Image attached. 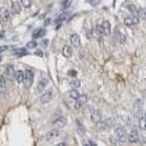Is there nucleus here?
I'll use <instances>...</instances> for the list:
<instances>
[{"mask_svg":"<svg viewBox=\"0 0 146 146\" xmlns=\"http://www.w3.org/2000/svg\"><path fill=\"white\" fill-rule=\"evenodd\" d=\"M38 45H36V42L35 40H31V42H28L27 46H25V49H34V47H36Z\"/></svg>","mask_w":146,"mask_h":146,"instance_id":"nucleus-29","label":"nucleus"},{"mask_svg":"<svg viewBox=\"0 0 146 146\" xmlns=\"http://www.w3.org/2000/svg\"><path fill=\"white\" fill-rule=\"evenodd\" d=\"M70 40H71V45H72V46H77V47H78L81 45V38L78 34H72V35L70 36Z\"/></svg>","mask_w":146,"mask_h":146,"instance_id":"nucleus-17","label":"nucleus"},{"mask_svg":"<svg viewBox=\"0 0 146 146\" xmlns=\"http://www.w3.org/2000/svg\"><path fill=\"white\" fill-rule=\"evenodd\" d=\"M127 136H128V132H127V130H125L124 125H120V127L116 128V139H117L118 143L127 142Z\"/></svg>","mask_w":146,"mask_h":146,"instance_id":"nucleus-1","label":"nucleus"},{"mask_svg":"<svg viewBox=\"0 0 146 146\" xmlns=\"http://www.w3.org/2000/svg\"><path fill=\"white\" fill-rule=\"evenodd\" d=\"M14 80H15V82H18V84H22L24 82V71H15Z\"/></svg>","mask_w":146,"mask_h":146,"instance_id":"nucleus-21","label":"nucleus"},{"mask_svg":"<svg viewBox=\"0 0 146 146\" xmlns=\"http://www.w3.org/2000/svg\"><path fill=\"white\" fill-rule=\"evenodd\" d=\"M77 130H78V132H81V135H85V128L80 121H77Z\"/></svg>","mask_w":146,"mask_h":146,"instance_id":"nucleus-27","label":"nucleus"},{"mask_svg":"<svg viewBox=\"0 0 146 146\" xmlns=\"http://www.w3.org/2000/svg\"><path fill=\"white\" fill-rule=\"evenodd\" d=\"M86 3H89L91 6H97V4H99L100 1H99V0H88Z\"/></svg>","mask_w":146,"mask_h":146,"instance_id":"nucleus-32","label":"nucleus"},{"mask_svg":"<svg viewBox=\"0 0 146 146\" xmlns=\"http://www.w3.org/2000/svg\"><path fill=\"white\" fill-rule=\"evenodd\" d=\"M3 35H4V34H3V32H0V39L3 38Z\"/></svg>","mask_w":146,"mask_h":146,"instance_id":"nucleus-39","label":"nucleus"},{"mask_svg":"<svg viewBox=\"0 0 146 146\" xmlns=\"http://www.w3.org/2000/svg\"><path fill=\"white\" fill-rule=\"evenodd\" d=\"M143 117H145V118H146V111H143Z\"/></svg>","mask_w":146,"mask_h":146,"instance_id":"nucleus-40","label":"nucleus"},{"mask_svg":"<svg viewBox=\"0 0 146 146\" xmlns=\"http://www.w3.org/2000/svg\"><path fill=\"white\" fill-rule=\"evenodd\" d=\"M47 85H49V80H47V78H45V77L40 78L39 82H38V85H36V91L43 93L46 91V86H47Z\"/></svg>","mask_w":146,"mask_h":146,"instance_id":"nucleus-11","label":"nucleus"},{"mask_svg":"<svg viewBox=\"0 0 146 146\" xmlns=\"http://www.w3.org/2000/svg\"><path fill=\"white\" fill-rule=\"evenodd\" d=\"M0 20H1V22H9L11 20V13L9 9H4V7L0 9Z\"/></svg>","mask_w":146,"mask_h":146,"instance_id":"nucleus-8","label":"nucleus"},{"mask_svg":"<svg viewBox=\"0 0 146 146\" xmlns=\"http://www.w3.org/2000/svg\"><path fill=\"white\" fill-rule=\"evenodd\" d=\"M127 141H128L130 143H138V142H139V134H138V131H136L135 128H134L132 131L128 134Z\"/></svg>","mask_w":146,"mask_h":146,"instance_id":"nucleus-9","label":"nucleus"},{"mask_svg":"<svg viewBox=\"0 0 146 146\" xmlns=\"http://www.w3.org/2000/svg\"><path fill=\"white\" fill-rule=\"evenodd\" d=\"M138 22V15H127V17H124V24L127 25V27H134L135 24Z\"/></svg>","mask_w":146,"mask_h":146,"instance_id":"nucleus-10","label":"nucleus"},{"mask_svg":"<svg viewBox=\"0 0 146 146\" xmlns=\"http://www.w3.org/2000/svg\"><path fill=\"white\" fill-rule=\"evenodd\" d=\"M14 74H15V71H14V67L13 66H7L6 68H4L3 77L6 78V81H13Z\"/></svg>","mask_w":146,"mask_h":146,"instance_id":"nucleus-7","label":"nucleus"},{"mask_svg":"<svg viewBox=\"0 0 146 146\" xmlns=\"http://www.w3.org/2000/svg\"><path fill=\"white\" fill-rule=\"evenodd\" d=\"M91 120H92L95 124H99L102 121V113L99 110H93L92 114H91Z\"/></svg>","mask_w":146,"mask_h":146,"instance_id":"nucleus-15","label":"nucleus"},{"mask_svg":"<svg viewBox=\"0 0 146 146\" xmlns=\"http://www.w3.org/2000/svg\"><path fill=\"white\" fill-rule=\"evenodd\" d=\"M102 28H103V35H107V36H109V35L111 34V25H110L109 21H103Z\"/></svg>","mask_w":146,"mask_h":146,"instance_id":"nucleus-20","label":"nucleus"},{"mask_svg":"<svg viewBox=\"0 0 146 146\" xmlns=\"http://www.w3.org/2000/svg\"><path fill=\"white\" fill-rule=\"evenodd\" d=\"M52 124H53V127L56 130H59V128H63V127H66L67 124V118L66 117H63V116H57L56 118L52 121Z\"/></svg>","mask_w":146,"mask_h":146,"instance_id":"nucleus-5","label":"nucleus"},{"mask_svg":"<svg viewBox=\"0 0 146 146\" xmlns=\"http://www.w3.org/2000/svg\"><path fill=\"white\" fill-rule=\"evenodd\" d=\"M113 124H114L113 118L107 117V118L102 120V121L97 124V130H99V131H107V130H110V128L113 127Z\"/></svg>","mask_w":146,"mask_h":146,"instance_id":"nucleus-2","label":"nucleus"},{"mask_svg":"<svg viewBox=\"0 0 146 146\" xmlns=\"http://www.w3.org/2000/svg\"><path fill=\"white\" fill-rule=\"evenodd\" d=\"M45 34H46L45 28H38V29H35V31H34V34H32L34 40H35V39H39V38H43V36H45Z\"/></svg>","mask_w":146,"mask_h":146,"instance_id":"nucleus-16","label":"nucleus"},{"mask_svg":"<svg viewBox=\"0 0 146 146\" xmlns=\"http://www.w3.org/2000/svg\"><path fill=\"white\" fill-rule=\"evenodd\" d=\"M127 9H128V10H130V11H131L134 15H136V14L139 13L138 7H136V6H134V4H131V3H130V4H127Z\"/></svg>","mask_w":146,"mask_h":146,"instance_id":"nucleus-24","label":"nucleus"},{"mask_svg":"<svg viewBox=\"0 0 146 146\" xmlns=\"http://www.w3.org/2000/svg\"><path fill=\"white\" fill-rule=\"evenodd\" d=\"M88 146H97V145H96L93 141H88Z\"/></svg>","mask_w":146,"mask_h":146,"instance_id":"nucleus-35","label":"nucleus"},{"mask_svg":"<svg viewBox=\"0 0 146 146\" xmlns=\"http://www.w3.org/2000/svg\"><path fill=\"white\" fill-rule=\"evenodd\" d=\"M60 136V130H52V131H49V132L45 135V139L46 141H52V139H54V138H59Z\"/></svg>","mask_w":146,"mask_h":146,"instance_id":"nucleus-14","label":"nucleus"},{"mask_svg":"<svg viewBox=\"0 0 146 146\" xmlns=\"http://www.w3.org/2000/svg\"><path fill=\"white\" fill-rule=\"evenodd\" d=\"M21 6L25 7V9H29V7L32 6V1H31V0H24V1H21Z\"/></svg>","mask_w":146,"mask_h":146,"instance_id":"nucleus-30","label":"nucleus"},{"mask_svg":"<svg viewBox=\"0 0 146 146\" xmlns=\"http://www.w3.org/2000/svg\"><path fill=\"white\" fill-rule=\"evenodd\" d=\"M70 85H71V88H72V89H78V88L81 86V81L77 80V78H74V80L70 81Z\"/></svg>","mask_w":146,"mask_h":146,"instance_id":"nucleus-23","label":"nucleus"},{"mask_svg":"<svg viewBox=\"0 0 146 146\" xmlns=\"http://www.w3.org/2000/svg\"><path fill=\"white\" fill-rule=\"evenodd\" d=\"M134 116L135 118L141 120L143 117V110H142V99H136L135 102V110H134Z\"/></svg>","mask_w":146,"mask_h":146,"instance_id":"nucleus-4","label":"nucleus"},{"mask_svg":"<svg viewBox=\"0 0 146 146\" xmlns=\"http://www.w3.org/2000/svg\"><path fill=\"white\" fill-rule=\"evenodd\" d=\"M139 128L143 130V131H146V118L145 117H142V118L139 120Z\"/></svg>","mask_w":146,"mask_h":146,"instance_id":"nucleus-28","label":"nucleus"},{"mask_svg":"<svg viewBox=\"0 0 146 146\" xmlns=\"http://www.w3.org/2000/svg\"><path fill=\"white\" fill-rule=\"evenodd\" d=\"M95 34H96V36H102V35H103V28H102V24H97V25L95 27Z\"/></svg>","mask_w":146,"mask_h":146,"instance_id":"nucleus-25","label":"nucleus"},{"mask_svg":"<svg viewBox=\"0 0 146 146\" xmlns=\"http://www.w3.org/2000/svg\"><path fill=\"white\" fill-rule=\"evenodd\" d=\"M120 43H125V34H120Z\"/></svg>","mask_w":146,"mask_h":146,"instance_id":"nucleus-33","label":"nucleus"},{"mask_svg":"<svg viewBox=\"0 0 146 146\" xmlns=\"http://www.w3.org/2000/svg\"><path fill=\"white\" fill-rule=\"evenodd\" d=\"M28 53L27 49H18V50H14V54L17 56V57H21V56H25Z\"/></svg>","mask_w":146,"mask_h":146,"instance_id":"nucleus-26","label":"nucleus"},{"mask_svg":"<svg viewBox=\"0 0 146 146\" xmlns=\"http://www.w3.org/2000/svg\"><path fill=\"white\" fill-rule=\"evenodd\" d=\"M68 74H70L71 77H75V75H77V71H70Z\"/></svg>","mask_w":146,"mask_h":146,"instance_id":"nucleus-36","label":"nucleus"},{"mask_svg":"<svg viewBox=\"0 0 146 146\" xmlns=\"http://www.w3.org/2000/svg\"><path fill=\"white\" fill-rule=\"evenodd\" d=\"M34 78H35V75H34V71H32V70H25V71H24V84H25L27 88H31V86H32Z\"/></svg>","mask_w":146,"mask_h":146,"instance_id":"nucleus-3","label":"nucleus"},{"mask_svg":"<svg viewBox=\"0 0 146 146\" xmlns=\"http://www.w3.org/2000/svg\"><path fill=\"white\" fill-rule=\"evenodd\" d=\"M61 53H63L64 57H71L72 56V47L70 45H64L63 49H61Z\"/></svg>","mask_w":146,"mask_h":146,"instance_id":"nucleus-18","label":"nucleus"},{"mask_svg":"<svg viewBox=\"0 0 146 146\" xmlns=\"http://www.w3.org/2000/svg\"><path fill=\"white\" fill-rule=\"evenodd\" d=\"M68 95H70V97H71V99H74V100H77V99H78V97H80V96H81V92H80V91H78V89H71Z\"/></svg>","mask_w":146,"mask_h":146,"instance_id":"nucleus-22","label":"nucleus"},{"mask_svg":"<svg viewBox=\"0 0 146 146\" xmlns=\"http://www.w3.org/2000/svg\"><path fill=\"white\" fill-rule=\"evenodd\" d=\"M110 143L116 145V143H117V139H116V138H110Z\"/></svg>","mask_w":146,"mask_h":146,"instance_id":"nucleus-34","label":"nucleus"},{"mask_svg":"<svg viewBox=\"0 0 146 146\" xmlns=\"http://www.w3.org/2000/svg\"><path fill=\"white\" fill-rule=\"evenodd\" d=\"M86 102H88V95L81 93V96L77 99V100H75V107H77V109H81V107L86 103Z\"/></svg>","mask_w":146,"mask_h":146,"instance_id":"nucleus-13","label":"nucleus"},{"mask_svg":"<svg viewBox=\"0 0 146 146\" xmlns=\"http://www.w3.org/2000/svg\"><path fill=\"white\" fill-rule=\"evenodd\" d=\"M71 3H72V1H70V0H68V1H61V7H63V9H67V7H70V6H71Z\"/></svg>","mask_w":146,"mask_h":146,"instance_id":"nucleus-31","label":"nucleus"},{"mask_svg":"<svg viewBox=\"0 0 146 146\" xmlns=\"http://www.w3.org/2000/svg\"><path fill=\"white\" fill-rule=\"evenodd\" d=\"M1 59H3V57H1V56H0V61H1Z\"/></svg>","mask_w":146,"mask_h":146,"instance_id":"nucleus-41","label":"nucleus"},{"mask_svg":"<svg viewBox=\"0 0 146 146\" xmlns=\"http://www.w3.org/2000/svg\"><path fill=\"white\" fill-rule=\"evenodd\" d=\"M6 91H7V81L3 75H0V95L6 93Z\"/></svg>","mask_w":146,"mask_h":146,"instance_id":"nucleus-19","label":"nucleus"},{"mask_svg":"<svg viewBox=\"0 0 146 146\" xmlns=\"http://www.w3.org/2000/svg\"><path fill=\"white\" fill-rule=\"evenodd\" d=\"M7 47H9V46H1V47H0V52H4V50H7Z\"/></svg>","mask_w":146,"mask_h":146,"instance_id":"nucleus-37","label":"nucleus"},{"mask_svg":"<svg viewBox=\"0 0 146 146\" xmlns=\"http://www.w3.org/2000/svg\"><path fill=\"white\" fill-rule=\"evenodd\" d=\"M21 1H11L10 3V13L11 14H20L21 13Z\"/></svg>","mask_w":146,"mask_h":146,"instance_id":"nucleus-12","label":"nucleus"},{"mask_svg":"<svg viewBox=\"0 0 146 146\" xmlns=\"http://www.w3.org/2000/svg\"><path fill=\"white\" fill-rule=\"evenodd\" d=\"M52 99H53V91H52V89H49V91H45V92L40 95V97H39L40 103H43V105L49 103Z\"/></svg>","mask_w":146,"mask_h":146,"instance_id":"nucleus-6","label":"nucleus"},{"mask_svg":"<svg viewBox=\"0 0 146 146\" xmlns=\"http://www.w3.org/2000/svg\"><path fill=\"white\" fill-rule=\"evenodd\" d=\"M54 146H67L66 142H60V143H57V145H54Z\"/></svg>","mask_w":146,"mask_h":146,"instance_id":"nucleus-38","label":"nucleus"}]
</instances>
